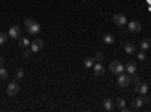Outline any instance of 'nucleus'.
Returning a JSON list of instances; mask_svg holds the SVG:
<instances>
[{"label":"nucleus","mask_w":151,"mask_h":112,"mask_svg":"<svg viewBox=\"0 0 151 112\" xmlns=\"http://www.w3.org/2000/svg\"><path fill=\"white\" fill-rule=\"evenodd\" d=\"M33 23H35V20H32V18H26V20H24V26L29 27L30 24H33Z\"/></svg>","instance_id":"a878e982"},{"label":"nucleus","mask_w":151,"mask_h":112,"mask_svg":"<svg viewBox=\"0 0 151 112\" xmlns=\"http://www.w3.org/2000/svg\"><path fill=\"white\" fill-rule=\"evenodd\" d=\"M8 35L11 36L12 40H17V38H20V35H21V27H20V26H11V27H9Z\"/></svg>","instance_id":"6e6552de"},{"label":"nucleus","mask_w":151,"mask_h":112,"mask_svg":"<svg viewBox=\"0 0 151 112\" xmlns=\"http://www.w3.org/2000/svg\"><path fill=\"white\" fill-rule=\"evenodd\" d=\"M40 30H41V26H40V23H33V24H30V26L27 27V33H30V35H36V33H40Z\"/></svg>","instance_id":"9d476101"},{"label":"nucleus","mask_w":151,"mask_h":112,"mask_svg":"<svg viewBox=\"0 0 151 112\" xmlns=\"http://www.w3.org/2000/svg\"><path fill=\"white\" fill-rule=\"evenodd\" d=\"M83 64H85L86 68H91V67H94V59L92 58H85L83 59Z\"/></svg>","instance_id":"a211bd4d"},{"label":"nucleus","mask_w":151,"mask_h":112,"mask_svg":"<svg viewBox=\"0 0 151 112\" xmlns=\"http://www.w3.org/2000/svg\"><path fill=\"white\" fill-rule=\"evenodd\" d=\"M150 47H151V41L150 40H142L141 41V48L142 50H148Z\"/></svg>","instance_id":"6ab92c4d"},{"label":"nucleus","mask_w":151,"mask_h":112,"mask_svg":"<svg viewBox=\"0 0 151 112\" xmlns=\"http://www.w3.org/2000/svg\"><path fill=\"white\" fill-rule=\"evenodd\" d=\"M112 21H113V24H116V26L124 27L125 24H127V17H125L124 14H115L112 17Z\"/></svg>","instance_id":"20e7f679"},{"label":"nucleus","mask_w":151,"mask_h":112,"mask_svg":"<svg viewBox=\"0 0 151 112\" xmlns=\"http://www.w3.org/2000/svg\"><path fill=\"white\" fill-rule=\"evenodd\" d=\"M30 55H32V50H27V48L23 52V58H24V59H29V58H30Z\"/></svg>","instance_id":"393cba45"},{"label":"nucleus","mask_w":151,"mask_h":112,"mask_svg":"<svg viewBox=\"0 0 151 112\" xmlns=\"http://www.w3.org/2000/svg\"><path fill=\"white\" fill-rule=\"evenodd\" d=\"M42 47H44V41L42 40H33L30 43V50L32 53H38L40 50H42Z\"/></svg>","instance_id":"423d86ee"},{"label":"nucleus","mask_w":151,"mask_h":112,"mask_svg":"<svg viewBox=\"0 0 151 112\" xmlns=\"http://www.w3.org/2000/svg\"><path fill=\"white\" fill-rule=\"evenodd\" d=\"M6 40H8V36H6V33H3V32H0V46H3V44L6 43Z\"/></svg>","instance_id":"b1692460"},{"label":"nucleus","mask_w":151,"mask_h":112,"mask_svg":"<svg viewBox=\"0 0 151 112\" xmlns=\"http://www.w3.org/2000/svg\"><path fill=\"white\" fill-rule=\"evenodd\" d=\"M150 83H151V76H150Z\"/></svg>","instance_id":"cd10ccee"},{"label":"nucleus","mask_w":151,"mask_h":112,"mask_svg":"<svg viewBox=\"0 0 151 112\" xmlns=\"http://www.w3.org/2000/svg\"><path fill=\"white\" fill-rule=\"evenodd\" d=\"M124 70H125V65L119 61H112L110 65H109V71L113 74V76H119L121 73H124Z\"/></svg>","instance_id":"f257e3e1"},{"label":"nucleus","mask_w":151,"mask_h":112,"mask_svg":"<svg viewBox=\"0 0 151 112\" xmlns=\"http://www.w3.org/2000/svg\"><path fill=\"white\" fill-rule=\"evenodd\" d=\"M103 58H104V56H103L101 52H97L95 56H94V61H97V62H103Z\"/></svg>","instance_id":"412c9836"},{"label":"nucleus","mask_w":151,"mask_h":112,"mask_svg":"<svg viewBox=\"0 0 151 112\" xmlns=\"http://www.w3.org/2000/svg\"><path fill=\"white\" fill-rule=\"evenodd\" d=\"M0 79H8V71L3 68V67H0Z\"/></svg>","instance_id":"aec40b11"},{"label":"nucleus","mask_w":151,"mask_h":112,"mask_svg":"<svg viewBox=\"0 0 151 112\" xmlns=\"http://www.w3.org/2000/svg\"><path fill=\"white\" fill-rule=\"evenodd\" d=\"M118 77V85L121 86V88H125V86H129V83H130V80H132V76L129 73H121L119 76H116Z\"/></svg>","instance_id":"f03ea898"},{"label":"nucleus","mask_w":151,"mask_h":112,"mask_svg":"<svg viewBox=\"0 0 151 112\" xmlns=\"http://www.w3.org/2000/svg\"><path fill=\"white\" fill-rule=\"evenodd\" d=\"M137 59H139V61H145V59H147L145 50H141V52H137Z\"/></svg>","instance_id":"5701e85b"},{"label":"nucleus","mask_w":151,"mask_h":112,"mask_svg":"<svg viewBox=\"0 0 151 112\" xmlns=\"http://www.w3.org/2000/svg\"><path fill=\"white\" fill-rule=\"evenodd\" d=\"M116 105H118V109L119 111H127V106H125V100H124V98H118V100H116Z\"/></svg>","instance_id":"dca6fc26"},{"label":"nucleus","mask_w":151,"mask_h":112,"mask_svg":"<svg viewBox=\"0 0 151 112\" xmlns=\"http://www.w3.org/2000/svg\"><path fill=\"white\" fill-rule=\"evenodd\" d=\"M3 64H5V59H3V58H0V67H2Z\"/></svg>","instance_id":"bb28decb"},{"label":"nucleus","mask_w":151,"mask_h":112,"mask_svg":"<svg viewBox=\"0 0 151 112\" xmlns=\"http://www.w3.org/2000/svg\"><path fill=\"white\" fill-rule=\"evenodd\" d=\"M104 65L101 64V62H97V64H94V76L95 77H101L104 74Z\"/></svg>","instance_id":"1a4fd4ad"},{"label":"nucleus","mask_w":151,"mask_h":112,"mask_svg":"<svg viewBox=\"0 0 151 112\" xmlns=\"http://www.w3.org/2000/svg\"><path fill=\"white\" fill-rule=\"evenodd\" d=\"M134 91L137 94H141V95H145V94H148V85L142 80H137L134 83Z\"/></svg>","instance_id":"7ed1b4c3"},{"label":"nucleus","mask_w":151,"mask_h":112,"mask_svg":"<svg viewBox=\"0 0 151 112\" xmlns=\"http://www.w3.org/2000/svg\"><path fill=\"white\" fill-rule=\"evenodd\" d=\"M6 92L11 95V97H14V95H17L18 92H20V85H18V82H11L9 85H8V88H6Z\"/></svg>","instance_id":"39448f33"},{"label":"nucleus","mask_w":151,"mask_h":112,"mask_svg":"<svg viewBox=\"0 0 151 112\" xmlns=\"http://www.w3.org/2000/svg\"><path fill=\"white\" fill-rule=\"evenodd\" d=\"M23 77H24V71H23L21 68L17 70V73H15V79H17V80H21Z\"/></svg>","instance_id":"4be33fe9"},{"label":"nucleus","mask_w":151,"mask_h":112,"mask_svg":"<svg viewBox=\"0 0 151 112\" xmlns=\"http://www.w3.org/2000/svg\"><path fill=\"white\" fill-rule=\"evenodd\" d=\"M124 52L127 55H133V53H136V47L132 43H125L124 44Z\"/></svg>","instance_id":"ddd939ff"},{"label":"nucleus","mask_w":151,"mask_h":112,"mask_svg":"<svg viewBox=\"0 0 151 112\" xmlns=\"http://www.w3.org/2000/svg\"><path fill=\"white\" fill-rule=\"evenodd\" d=\"M18 43H20V46H21L23 48H27V47H30V43H32V41H29L27 38H20Z\"/></svg>","instance_id":"f3484780"},{"label":"nucleus","mask_w":151,"mask_h":112,"mask_svg":"<svg viewBox=\"0 0 151 112\" xmlns=\"http://www.w3.org/2000/svg\"><path fill=\"white\" fill-rule=\"evenodd\" d=\"M127 29L132 32V33H139L141 30H142V26H141V23L139 21H130L129 24H127Z\"/></svg>","instance_id":"0eeeda50"},{"label":"nucleus","mask_w":151,"mask_h":112,"mask_svg":"<svg viewBox=\"0 0 151 112\" xmlns=\"http://www.w3.org/2000/svg\"><path fill=\"white\" fill-rule=\"evenodd\" d=\"M125 71H127L130 76H133V74L136 73V62H133V61L127 62V65H125Z\"/></svg>","instance_id":"9b49d317"},{"label":"nucleus","mask_w":151,"mask_h":112,"mask_svg":"<svg viewBox=\"0 0 151 112\" xmlns=\"http://www.w3.org/2000/svg\"><path fill=\"white\" fill-rule=\"evenodd\" d=\"M113 108H115V105H113V102L110 100V98H104L103 100V109L104 111H113Z\"/></svg>","instance_id":"f8f14e48"},{"label":"nucleus","mask_w":151,"mask_h":112,"mask_svg":"<svg viewBox=\"0 0 151 112\" xmlns=\"http://www.w3.org/2000/svg\"><path fill=\"white\" fill-rule=\"evenodd\" d=\"M145 103V100H144V97H136L134 100H133V108H136V109H139L142 105Z\"/></svg>","instance_id":"2eb2a0df"},{"label":"nucleus","mask_w":151,"mask_h":112,"mask_svg":"<svg viewBox=\"0 0 151 112\" xmlns=\"http://www.w3.org/2000/svg\"><path fill=\"white\" fill-rule=\"evenodd\" d=\"M103 43L104 44H113V43H115V36H113L112 33H106L103 36Z\"/></svg>","instance_id":"4468645a"}]
</instances>
